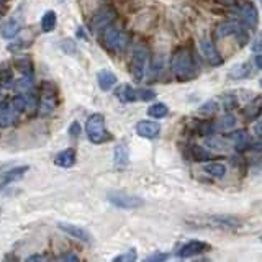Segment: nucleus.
I'll return each instance as SVG.
<instances>
[{"mask_svg":"<svg viewBox=\"0 0 262 262\" xmlns=\"http://www.w3.org/2000/svg\"><path fill=\"white\" fill-rule=\"evenodd\" d=\"M28 171H30L28 166H20V167H13V169H10V171L3 172L2 176H0V187H7L10 184L18 182L20 179L25 177V174Z\"/></svg>","mask_w":262,"mask_h":262,"instance_id":"nucleus-12","label":"nucleus"},{"mask_svg":"<svg viewBox=\"0 0 262 262\" xmlns=\"http://www.w3.org/2000/svg\"><path fill=\"white\" fill-rule=\"evenodd\" d=\"M116 75L112 73L109 69H102L99 71V74H97V82H99V87L102 90H110L113 85L116 84Z\"/></svg>","mask_w":262,"mask_h":262,"instance_id":"nucleus-17","label":"nucleus"},{"mask_svg":"<svg viewBox=\"0 0 262 262\" xmlns=\"http://www.w3.org/2000/svg\"><path fill=\"white\" fill-rule=\"evenodd\" d=\"M262 49V32L256 37V39H254V43H253V51L254 53H259V51Z\"/></svg>","mask_w":262,"mask_h":262,"instance_id":"nucleus-40","label":"nucleus"},{"mask_svg":"<svg viewBox=\"0 0 262 262\" xmlns=\"http://www.w3.org/2000/svg\"><path fill=\"white\" fill-rule=\"evenodd\" d=\"M207 249H210V244L202 243V241H190V243L182 246L177 254L181 256V258H192V256L205 253Z\"/></svg>","mask_w":262,"mask_h":262,"instance_id":"nucleus-13","label":"nucleus"},{"mask_svg":"<svg viewBox=\"0 0 262 262\" xmlns=\"http://www.w3.org/2000/svg\"><path fill=\"white\" fill-rule=\"evenodd\" d=\"M56 109V87L49 82L43 85V97L39 100V113L41 115H49Z\"/></svg>","mask_w":262,"mask_h":262,"instance_id":"nucleus-7","label":"nucleus"},{"mask_svg":"<svg viewBox=\"0 0 262 262\" xmlns=\"http://www.w3.org/2000/svg\"><path fill=\"white\" fill-rule=\"evenodd\" d=\"M59 229L64 231V233H68L71 238H75L79 241H84V243H90V234L89 231H85L84 228H80V226L77 225H69V223H59Z\"/></svg>","mask_w":262,"mask_h":262,"instance_id":"nucleus-14","label":"nucleus"},{"mask_svg":"<svg viewBox=\"0 0 262 262\" xmlns=\"http://www.w3.org/2000/svg\"><path fill=\"white\" fill-rule=\"evenodd\" d=\"M200 51H202V56L210 66H215V68H217V66L223 64V58L220 56L218 49L215 48V44L208 38L200 39Z\"/></svg>","mask_w":262,"mask_h":262,"instance_id":"nucleus-8","label":"nucleus"},{"mask_svg":"<svg viewBox=\"0 0 262 262\" xmlns=\"http://www.w3.org/2000/svg\"><path fill=\"white\" fill-rule=\"evenodd\" d=\"M256 66H258L259 69H262V54L256 56Z\"/></svg>","mask_w":262,"mask_h":262,"instance_id":"nucleus-44","label":"nucleus"},{"mask_svg":"<svg viewBox=\"0 0 262 262\" xmlns=\"http://www.w3.org/2000/svg\"><path fill=\"white\" fill-rule=\"evenodd\" d=\"M218 110V104L213 100L207 102V104H203L202 107H200V113H205V115H212V113H215Z\"/></svg>","mask_w":262,"mask_h":262,"instance_id":"nucleus-34","label":"nucleus"},{"mask_svg":"<svg viewBox=\"0 0 262 262\" xmlns=\"http://www.w3.org/2000/svg\"><path fill=\"white\" fill-rule=\"evenodd\" d=\"M131 37L126 32H123L120 28H113L112 25L109 28H105L104 33V43L110 51H115V53H123L126 51V48L130 46Z\"/></svg>","mask_w":262,"mask_h":262,"instance_id":"nucleus-3","label":"nucleus"},{"mask_svg":"<svg viewBox=\"0 0 262 262\" xmlns=\"http://www.w3.org/2000/svg\"><path fill=\"white\" fill-rule=\"evenodd\" d=\"M116 99L125 102V104H128V102H135L138 100V95H136V89H133L131 85L128 84H123L121 87H118L116 92H115Z\"/></svg>","mask_w":262,"mask_h":262,"instance_id":"nucleus-19","label":"nucleus"},{"mask_svg":"<svg viewBox=\"0 0 262 262\" xmlns=\"http://www.w3.org/2000/svg\"><path fill=\"white\" fill-rule=\"evenodd\" d=\"M20 30H22V23L15 18H10L7 22L2 23V27H0V35H2V38L5 39H12L20 33Z\"/></svg>","mask_w":262,"mask_h":262,"instance_id":"nucleus-16","label":"nucleus"},{"mask_svg":"<svg viewBox=\"0 0 262 262\" xmlns=\"http://www.w3.org/2000/svg\"><path fill=\"white\" fill-rule=\"evenodd\" d=\"M169 258V256L166 253H154L151 256H148L146 261L148 262H159V261H166Z\"/></svg>","mask_w":262,"mask_h":262,"instance_id":"nucleus-37","label":"nucleus"},{"mask_svg":"<svg viewBox=\"0 0 262 262\" xmlns=\"http://www.w3.org/2000/svg\"><path fill=\"white\" fill-rule=\"evenodd\" d=\"M85 135L94 145H104L110 141L112 136L105 128V116L102 113H94L85 121Z\"/></svg>","mask_w":262,"mask_h":262,"instance_id":"nucleus-2","label":"nucleus"},{"mask_svg":"<svg viewBox=\"0 0 262 262\" xmlns=\"http://www.w3.org/2000/svg\"><path fill=\"white\" fill-rule=\"evenodd\" d=\"M3 2H5V0H0V5H2V3H3Z\"/></svg>","mask_w":262,"mask_h":262,"instance_id":"nucleus-45","label":"nucleus"},{"mask_svg":"<svg viewBox=\"0 0 262 262\" xmlns=\"http://www.w3.org/2000/svg\"><path fill=\"white\" fill-rule=\"evenodd\" d=\"M148 49L145 46H136L135 51H133V56H131V64H130V69H131V75L135 80H143V77H145L146 73V64H148Z\"/></svg>","mask_w":262,"mask_h":262,"instance_id":"nucleus-5","label":"nucleus"},{"mask_svg":"<svg viewBox=\"0 0 262 262\" xmlns=\"http://www.w3.org/2000/svg\"><path fill=\"white\" fill-rule=\"evenodd\" d=\"M82 133V130H80V125L77 121H74L73 125L69 126V135L73 136V138H77Z\"/></svg>","mask_w":262,"mask_h":262,"instance_id":"nucleus-39","label":"nucleus"},{"mask_svg":"<svg viewBox=\"0 0 262 262\" xmlns=\"http://www.w3.org/2000/svg\"><path fill=\"white\" fill-rule=\"evenodd\" d=\"M190 154H192V159L197 162H205L208 159H212V154H210L205 148L198 146V145H192L190 146Z\"/></svg>","mask_w":262,"mask_h":262,"instance_id":"nucleus-23","label":"nucleus"},{"mask_svg":"<svg viewBox=\"0 0 262 262\" xmlns=\"http://www.w3.org/2000/svg\"><path fill=\"white\" fill-rule=\"evenodd\" d=\"M56 25H58L56 12L54 10H46L43 13V17H41V30H43L44 33H51L56 28Z\"/></svg>","mask_w":262,"mask_h":262,"instance_id":"nucleus-20","label":"nucleus"},{"mask_svg":"<svg viewBox=\"0 0 262 262\" xmlns=\"http://www.w3.org/2000/svg\"><path fill=\"white\" fill-rule=\"evenodd\" d=\"M207 145H208V148H212V150H220V151L225 150V141L222 140V138H208Z\"/></svg>","mask_w":262,"mask_h":262,"instance_id":"nucleus-35","label":"nucleus"},{"mask_svg":"<svg viewBox=\"0 0 262 262\" xmlns=\"http://www.w3.org/2000/svg\"><path fill=\"white\" fill-rule=\"evenodd\" d=\"M231 140H233L234 146H236V150H238V151H244L246 148L249 146V143H251L249 135H248V133H246V131H243V130L234 131L233 135H231Z\"/></svg>","mask_w":262,"mask_h":262,"instance_id":"nucleus-21","label":"nucleus"},{"mask_svg":"<svg viewBox=\"0 0 262 262\" xmlns=\"http://www.w3.org/2000/svg\"><path fill=\"white\" fill-rule=\"evenodd\" d=\"M167 105L166 104H152L150 109H148V115L152 118H162L167 115Z\"/></svg>","mask_w":262,"mask_h":262,"instance_id":"nucleus-25","label":"nucleus"},{"mask_svg":"<svg viewBox=\"0 0 262 262\" xmlns=\"http://www.w3.org/2000/svg\"><path fill=\"white\" fill-rule=\"evenodd\" d=\"M249 74V66L248 64H238V66H234L233 71L229 73L231 77H238V79H241V77H244V75H248Z\"/></svg>","mask_w":262,"mask_h":262,"instance_id":"nucleus-30","label":"nucleus"},{"mask_svg":"<svg viewBox=\"0 0 262 262\" xmlns=\"http://www.w3.org/2000/svg\"><path fill=\"white\" fill-rule=\"evenodd\" d=\"M33 87V75H23L22 79L15 80V89L18 92H28Z\"/></svg>","mask_w":262,"mask_h":262,"instance_id":"nucleus-26","label":"nucleus"},{"mask_svg":"<svg viewBox=\"0 0 262 262\" xmlns=\"http://www.w3.org/2000/svg\"><path fill=\"white\" fill-rule=\"evenodd\" d=\"M109 200L115 207L123 208V210H133L143 205V200L140 197H135V195H130L126 192H110Z\"/></svg>","mask_w":262,"mask_h":262,"instance_id":"nucleus-6","label":"nucleus"},{"mask_svg":"<svg viewBox=\"0 0 262 262\" xmlns=\"http://www.w3.org/2000/svg\"><path fill=\"white\" fill-rule=\"evenodd\" d=\"M261 85H262V79H261Z\"/></svg>","mask_w":262,"mask_h":262,"instance_id":"nucleus-46","label":"nucleus"},{"mask_svg":"<svg viewBox=\"0 0 262 262\" xmlns=\"http://www.w3.org/2000/svg\"><path fill=\"white\" fill-rule=\"evenodd\" d=\"M12 104H13L15 109H17V112H20V113L27 110V99H25V94H23V95H17V97H15Z\"/></svg>","mask_w":262,"mask_h":262,"instance_id":"nucleus-33","label":"nucleus"},{"mask_svg":"<svg viewBox=\"0 0 262 262\" xmlns=\"http://www.w3.org/2000/svg\"><path fill=\"white\" fill-rule=\"evenodd\" d=\"M254 133H256V135H258L259 138H262V120L258 121V123L254 125Z\"/></svg>","mask_w":262,"mask_h":262,"instance_id":"nucleus-43","label":"nucleus"},{"mask_svg":"<svg viewBox=\"0 0 262 262\" xmlns=\"http://www.w3.org/2000/svg\"><path fill=\"white\" fill-rule=\"evenodd\" d=\"M17 66H18V69L22 71V74H23V75H33L32 61H30L28 58L18 59V61H17Z\"/></svg>","mask_w":262,"mask_h":262,"instance_id":"nucleus-27","label":"nucleus"},{"mask_svg":"<svg viewBox=\"0 0 262 262\" xmlns=\"http://www.w3.org/2000/svg\"><path fill=\"white\" fill-rule=\"evenodd\" d=\"M136 249H130V251H126L125 254H120V256H116L115 259V262H135L136 261Z\"/></svg>","mask_w":262,"mask_h":262,"instance_id":"nucleus-31","label":"nucleus"},{"mask_svg":"<svg viewBox=\"0 0 262 262\" xmlns=\"http://www.w3.org/2000/svg\"><path fill=\"white\" fill-rule=\"evenodd\" d=\"M61 259H63V261H75V262H79L80 261V258H79V256H75V254H66V256H63V258H61Z\"/></svg>","mask_w":262,"mask_h":262,"instance_id":"nucleus-42","label":"nucleus"},{"mask_svg":"<svg viewBox=\"0 0 262 262\" xmlns=\"http://www.w3.org/2000/svg\"><path fill=\"white\" fill-rule=\"evenodd\" d=\"M20 112L8 102H0V128H7L17 121Z\"/></svg>","mask_w":262,"mask_h":262,"instance_id":"nucleus-10","label":"nucleus"},{"mask_svg":"<svg viewBox=\"0 0 262 262\" xmlns=\"http://www.w3.org/2000/svg\"><path fill=\"white\" fill-rule=\"evenodd\" d=\"M136 95H138V100H143V102L152 100L156 97V94L150 89H136Z\"/></svg>","mask_w":262,"mask_h":262,"instance_id":"nucleus-32","label":"nucleus"},{"mask_svg":"<svg viewBox=\"0 0 262 262\" xmlns=\"http://www.w3.org/2000/svg\"><path fill=\"white\" fill-rule=\"evenodd\" d=\"M0 79H2L0 82H2L5 87H10V85H12L13 77H12V73H10V71H5V73H2V77H0Z\"/></svg>","mask_w":262,"mask_h":262,"instance_id":"nucleus-38","label":"nucleus"},{"mask_svg":"<svg viewBox=\"0 0 262 262\" xmlns=\"http://www.w3.org/2000/svg\"><path fill=\"white\" fill-rule=\"evenodd\" d=\"M116 18V10L112 7V5H104V7H100L97 12L92 15L90 22H89V27L92 32H102V30L109 28L110 25L115 22Z\"/></svg>","mask_w":262,"mask_h":262,"instance_id":"nucleus-4","label":"nucleus"},{"mask_svg":"<svg viewBox=\"0 0 262 262\" xmlns=\"http://www.w3.org/2000/svg\"><path fill=\"white\" fill-rule=\"evenodd\" d=\"M261 112H262L261 104H251L244 109V116H248L249 120H254V118H258V115H261Z\"/></svg>","mask_w":262,"mask_h":262,"instance_id":"nucleus-28","label":"nucleus"},{"mask_svg":"<svg viewBox=\"0 0 262 262\" xmlns=\"http://www.w3.org/2000/svg\"><path fill=\"white\" fill-rule=\"evenodd\" d=\"M61 2H64V0H61Z\"/></svg>","mask_w":262,"mask_h":262,"instance_id":"nucleus-47","label":"nucleus"},{"mask_svg":"<svg viewBox=\"0 0 262 262\" xmlns=\"http://www.w3.org/2000/svg\"><path fill=\"white\" fill-rule=\"evenodd\" d=\"M128 159H130V154H128V148L125 145H118L115 148V164L118 167H123L128 164Z\"/></svg>","mask_w":262,"mask_h":262,"instance_id":"nucleus-24","label":"nucleus"},{"mask_svg":"<svg viewBox=\"0 0 262 262\" xmlns=\"http://www.w3.org/2000/svg\"><path fill=\"white\" fill-rule=\"evenodd\" d=\"M239 15L241 18H243V22L248 25L249 28H256L259 25V13H258V8H256V5L253 2H243L239 5Z\"/></svg>","mask_w":262,"mask_h":262,"instance_id":"nucleus-9","label":"nucleus"},{"mask_svg":"<svg viewBox=\"0 0 262 262\" xmlns=\"http://www.w3.org/2000/svg\"><path fill=\"white\" fill-rule=\"evenodd\" d=\"M35 261H49V258H46L43 254H33L27 258V262H35Z\"/></svg>","mask_w":262,"mask_h":262,"instance_id":"nucleus-41","label":"nucleus"},{"mask_svg":"<svg viewBox=\"0 0 262 262\" xmlns=\"http://www.w3.org/2000/svg\"><path fill=\"white\" fill-rule=\"evenodd\" d=\"M136 133L141 138H148V140H152V138H157L159 133H161V125L156 121H138L136 123Z\"/></svg>","mask_w":262,"mask_h":262,"instance_id":"nucleus-11","label":"nucleus"},{"mask_svg":"<svg viewBox=\"0 0 262 262\" xmlns=\"http://www.w3.org/2000/svg\"><path fill=\"white\" fill-rule=\"evenodd\" d=\"M203 172H207L208 176L215 179H223L226 174V166L222 162H210L207 166H203Z\"/></svg>","mask_w":262,"mask_h":262,"instance_id":"nucleus-22","label":"nucleus"},{"mask_svg":"<svg viewBox=\"0 0 262 262\" xmlns=\"http://www.w3.org/2000/svg\"><path fill=\"white\" fill-rule=\"evenodd\" d=\"M222 102H223L225 109H234L236 104H238V99H236L233 94H226L222 97Z\"/></svg>","mask_w":262,"mask_h":262,"instance_id":"nucleus-36","label":"nucleus"},{"mask_svg":"<svg viewBox=\"0 0 262 262\" xmlns=\"http://www.w3.org/2000/svg\"><path fill=\"white\" fill-rule=\"evenodd\" d=\"M261 239H262V236H261Z\"/></svg>","mask_w":262,"mask_h":262,"instance_id":"nucleus-49","label":"nucleus"},{"mask_svg":"<svg viewBox=\"0 0 262 262\" xmlns=\"http://www.w3.org/2000/svg\"><path fill=\"white\" fill-rule=\"evenodd\" d=\"M171 69L177 80L187 82L197 74V66H195L193 56L188 48H179L171 58Z\"/></svg>","mask_w":262,"mask_h":262,"instance_id":"nucleus-1","label":"nucleus"},{"mask_svg":"<svg viewBox=\"0 0 262 262\" xmlns=\"http://www.w3.org/2000/svg\"><path fill=\"white\" fill-rule=\"evenodd\" d=\"M241 32H243V28L236 22H225L222 25H218V28H217V35L220 38L231 37V35H236V37H238Z\"/></svg>","mask_w":262,"mask_h":262,"instance_id":"nucleus-18","label":"nucleus"},{"mask_svg":"<svg viewBox=\"0 0 262 262\" xmlns=\"http://www.w3.org/2000/svg\"><path fill=\"white\" fill-rule=\"evenodd\" d=\"M234 126H236V118L233 115H225L222 120H220V128L225 131L233 130Z\"/></svg>","mask_w":262,"mask_h":262,"instance_id":"nucleus-29","label":"nucleus"},{"mask_svg":"<svg viewBox=\"0 0 262 262\" xmlns=\"http://www.w3.org/2000/svg\"><path fill=\"white\" fill-rule=\"evenodd\" d=\"M77 161V156H75V150L74 148H68V150L61 151L59 154H56L54 157V164L58 167H64V169H69L73 167Z\"/></svg>","mask_w":262,"mask_h":262,"instance_id":"nucleus-15","label":"nucleus"},{"mask_svg":"<svg viewBox=\"0 0 262 262\" xmlns=\"http://www.w3.org/2000/svg\"><path fill=\"white\" fill-rule=\"evenodd\" d=\"M261 3H262V0H261Z\"/></svg>","mask_w":262,"mask_h":262,"instance_id":"nucleus-48","label":"nucleus"}]
</instances>
